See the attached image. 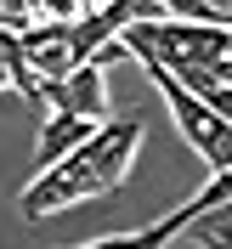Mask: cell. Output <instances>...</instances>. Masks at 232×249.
Wrapping results in <instances>:
<instances>
[{"label":"cell","mask_w":232,"mask_h":249,"mask_svg":"<svg viewBox=\"0 0 232 249\" xmlns=\"http://www.w3.org/2000/svg\"><path fill=\"white\" fill-rule=\"evenodd\" d=\"M187 238L198 249H232V204H215V210H204L193 227H187Z\"/></svg>","instance_id":"7"},{"label":"cell","mask_w":232,"mask_h":249,"mask_svg":"<svg viewBox=\"0 0 232 249\" xmlns=\"http://www.w3.org/2000/svg\"><path fill=\"white\" fill-rule=\"evenodd\" d=\"M198 221V204L187 198L181 210H170L164 221H153V227H142V232H113V238H96V244H74V249H170L176 238L187 232Z\"/></svg>","instance_id":"6"},{"label":"cell","mask_w":232,"mask_h":249,"mask_svg":"<svg viewBox=\"0 0 232 249\" xmlns=\"http://www.w3.org/2000/svg\"><path fill=\"white\" fill-rule=\"evenodd\" d=\"M46 113H74V119L108 124V79H102V68L85 62V68H74L68 79L46 85Z\"/></svg>","instance_id":"4"},{"label":"cell","mask_w":232,"mask_h":249,"mask_svg":"<svg viewBox=\"0 0 232 249\" xmlns=\"http://www.w3.org/2000/svg\"><path fill=\"white\" fill-rule=\"evenodd\" d=\"M17 40H23V57H29V68L40 74V85H57V79H68L74 68H85L79 40H74V23H34V29L17 34Z\"/></svg>","instance_id":"3"},{"label":"cell","mask_w":232,"mask_h":249,"mask_svg":"<svg viewBox=\"0 0 232 249\" xmlns=\"http://www.w3.org/2000/svg\"><path fill=\"white\" fill-rule=\"evenodd\" d=\"M142 68H147V79L159 85V96H164L176 130L187 136V147H193L210 170H232V119H221L204 96H193L170 68H159V62H142Z\"/></svg>","instance_id":"2"},{"label":"cell","mask_w":232,"mask_h":249,"mask_svg":"<svg viewBox=\"0 0 232 249\" xmlns=\"http://www.w3.org/2000/svg\"><path fill=\"white\" fill-rule=\"evenodd\" d=\"M136 147H142V119H108L85 147H74V153L62 159V164L34 170V181L17 193V210L29 221H46V215H57V210H74V204H85V198L113 193V187L125 181V170H130Z\"/></svg>","instance_id":"1"},{"label":"cell","mask_w":232,"mask_h":249,"mask_svg":"<svg viewBox=\"0 0 232 249\" xmlns=\"http://www.w3.org/2000/svg\"><path fill=\"white\" fill-rule=\"evenodd\" d=\"M221 17H227V29H232V0H221Z\"/></svg>","instance_id":"8"},{"label":"cell","mask_w":232,"mask_h":249,"mask_svg":"<svg viewBox=\"0 0 232 249\" xmlns=\"http://www.w3.org/2000/svg\"><path fill=\"white\" fill-rule=\"evenodd\" d=\"M96 130H102L96 119H74V113H46V124H40V142H34V170H51V164H62V159L74 153V147H85Z\"/></svg>","instance_id":"5"}]
</instances>
